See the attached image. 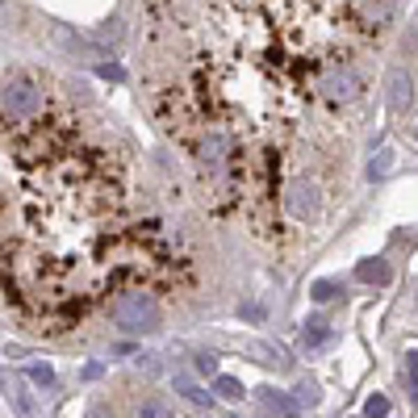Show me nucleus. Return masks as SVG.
I'll return each instance as SVG.
<instances>
[{"mask_svg":"<svg viewBox=\"0 0 418 418\" xmlns=\"http://www.w3.org/2000/svg\"><path fill=\"white\" fill-rule=\"evenodd\" d=\"M364 415H368V418H385V415H389V398H381V394H377V398H368Z\"/></svg>","mask_w":418,"mask_h":418,"instance_id":"9b49d317","label":"nucleus"},{"mask_svg":"<svg viewBox=\"0 0 418 418\" xmlns=\"http://www.w3.org/2000/svg\"><path fill=\"white\" fill-rule=\"evenodd\" d=\"M172 247L130 209L117 159L71 113L4 126V301L38 335H63L130 285L167 281Z\"/></svg>","mask_w":418,"mask_h":418,"instance_id":"f03ea898","label":"nucleus"},{"mask_svg":"<svg viewBox=\"0 0 418 418\" xmlns=\"http://www.w3.org/2000/svg\"><path fill=\"white\" fill-rule=\"evenodd\" d=\"M398 0H147L142 88L218 218L318 226L368 113Z\"/></svg>","mask_w":418,"mask_h":418,"instance_id":"f257e3e1","label":"nucleus"},{"mask_svg":"<svg viewBox=\"0 0 418 418\" xmlns=\"http://www.w3.org/2000/svg\"><path fill=\"white\" fill-rule=\"evenodd\" d=\"M42 109H46V92H42L29 75H13V80L4 84V126H17V121L33 117V113H42Z\"/></svg>","mask_w":418,"mask_h":418,"instance_id":"20e7f679","label":"nucleus"},{"mask_svg":"<svg viewBox=\"0 0 418 418\" xmlns=\"http://www.w3.org/2000/svg\"><path fill=\"white\" fill-rule=\"evenodd\" d=\"M356 276H360V281H368V285H373V281H377V285H385V281H389V268H385V260H364V264L356 268Z\"/></svg>","mask_w":418,"mask_h":418,"instance_id":"0eeeda50","label":"nucleus"},{"mask_svg":"<svg viewBox=\"0 0 418 418\" xmlns=\"http://www.w3.org/2000/svg\"><path fill=\"white\" fill-rule=\"evenodd\" d=\"M318 402V385L314 381H301L297 385V406H314Z\"/></svg>","mask_w":418,"mask_h":418,"instance_id":"9d476101","label":"nucleus"},{"mask_svg":"<svg viewBox=\"0 0 418 418\" xmlns=\"http://www.w3.org/2000/svg\"><path fill=\"white\" fill-rule=\"evenodd\" d=\"M88 418H113V415H109V410H92Z\"/></svg>","mask_w":418,"mask_h":418,"instance_id":"a211bd4d","label":"nucleus"},{"mask_svg":"<svg viewBox=\"0 0 418 418\" xmlns=\"http://www.w3.org/2000/svg\"><path fill=\"white\" fill-rule=\"evenodd\" d=\"M134 418H176L167 406H159V402H142L138 410H134Z\"/></svg>","mask_w":418,"mask_h":418,"instance_id":"1a4fd4ad","label":"nucleus"},{"mask_svg":"<svg viewBox=\"0 0 418 418\" xmlns=\"http://www.w3.org/2000/svg\"><path fill=\"white\" fill-rule=\"evenodd\" d=\"M389 159H394V155H389V151H381V155L373 159V167H368V176H385V172H389Z\"/></svg>","mask_w":418,"mask_h":418,"instance_id":"f8f14e48","label":"nucleus"},{"mask_svg":"<svg viewBox=\"0 0 418 418\" xmlns=\"http://www.w3.org/2000/svg\"><path fill=\"white\" fill-rule=\"evenodd\" d=\"M255 402H260L264 415H272V418H297V406H293L285 394H276V389H260Z\"/></svg>","mask_w":418,"mask_h":418,"instance_id":"423d86ee","label":"nucleus"},{"mask_svg":"<svg viewBox=\"0 0 418 418\" xmlns=\"http://www.w3.org/2000/svg\"><path fill=\"white\" fill-rule=\"evenodd\" d=\"M331 297H335V285H331V281H318V285H314V301H331Z\"/></svg>","mask_w":418,"mask_h":418,"instance_id":"4468645a","label":"nucleus"},{"mask_svg":"<svg viewBox=\"0 0 418 418\" xmlns=\"http://www.w3.org/2000/svg\"><path fill=\"white\" fill-rule=\"evenodd\" d=\"M197 368H201V373H214V368H218V360H214V356H201V360H197Z\"/></svg>","mask_w":418,"mask_h":418,"instance_id":"f3484780","label":"nucleus"},{"mask_svg":"<svg viewBox=\"0 0 418 418\" xmlns=\"http://www.w3.org/2000/svg\"><path fill=\"white\" fill-rule=\"evenodd\" d=\"M327 339V331H322V322H310V331H306V348H318Z\"/></svg>","mask_w":418,"mask_h":418,"instance_id":"ddd939ff","label":"nucleus"},{"mask_svg":"<svg viewBox=\"0 0 418 418\" xmlns=\"http://www.w3.org/2000/svg\"><path fill=\"white\" fill-rule=\"evenodd\" d=\"M214 389H218V398H226V402H243V385H239L234 377H218Z\"/></svg>","mask_w":418,"mask_h":418,"instance_id":"6e6552de","label":"nucleus"},{"mask_svg":"<svg viewBox=\"0 0 418 418\" xmlns=\"http://www.w3.org/2000/svg\"><path fill=\"white\" fill-rule=\"evenodd\" d=\"M109 318H113L121 331L142 335V331H155V327H159V301H155L151 289L130 285V289H121V293L109 301Z\"/></svg>","mask_w":418,"mask_h":418,"instance_id":"7ed1b4c3","label":"nucleus"},{"mask_svg":"<svg viewBox=\"0 0 418 418\" xmlns=\"http://www.w3.org/2000/svg\"><path fill=\"white\" fill-rule=\"evenodd\" d=\"M29 377H33L38 385H50V381H54V377H50V368H29Z\"/></svg>","mask_w":418,"mask_h":418,"instance_id":"dca6fc26","label":"nucleus"},{"mask_svg":"<svg viewBox=\"0 0 418 418\" xmlns=\"http://www.w3.org/2000/svg\"><path fill=\"white\" fill-rule=\"evenodd\" d=\"M385 92H389V109H394V113H406L410 100H415V80H410V71H406V67H394V71L385 75Z\"/></svg>","mask_w":418,"mask_h":418,"instance_id":"39448f33","label":"nucleus"},{"mask_svg":"<svg viewBox=\"0 0 418 418\" xmlns=\"http://www.w3.org/2000/svg\"><path fill=\"white\" fill-rule=\"evenodd\" d=\"M406 373H410V385H415V398H418V352L406 356Z\"/></svg>","mask_w":418,"mask_h":418,"instance_id":"2eb2a0df","label":"nucleus"}]
</instances>
